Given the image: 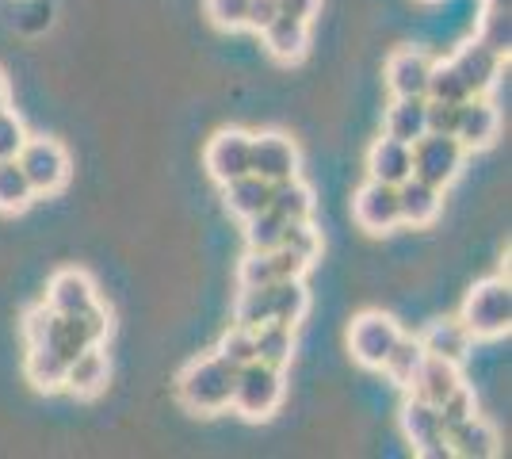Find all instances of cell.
Segmentation results:
<instances>
[{"label": "cell", "instance_id": "1", "mask_svg": "<svg viewBox=\"0 0 512 459\" xmlns=\"http://www.w3.org/2000/svg\"><path fill=\"white\" fill-rule=\"evenodd\" d=\"M234 375L237 368L230 360H222L218 352L192 360L180 379H176V394L192 414H222L234 398Z\"/></svg>", "mask_w": 512, "mask_h": 459}, {"label": "cell", "instance_id": "2", "mask_svg": "<svg viewBox=\"0 0 512 459\" xmlns=\"http://www.w3.org/2000/svg\"><path fill=\"white\" fill-rule=\"evenodd\" d=\"M459 322L467 326L470 337L478 341H493V337H505L512 326V291L509 280L490 276V280H478L463 299L459 310Z\"/></svg>", "mask_w": 512, "mask_h": 459}, {"label": "cell", "instance_id": "3", "mask_svg": "<svg viewBox=\"0 0 512 459\" xmlns=\"http://www.w3.org/2000/svg\"><path fill=\"white\" fill-rule=\"evenodd\" d=\"M283 391H287L283 368L264 364V360H249L234 375V398H230V406L241 417H249V421H264V417H272L279 410Z\"/></svg>", "mask_w": 512, "mask_h": 459}, {"label": "cell", "instance_id": "4", "mask_svg": "<svg viewBox=\"0 0 512 459\" xmlns=\"http://www.w3.org/2000/svg\"><path fill=\"white\" fill-rule=\"evenodd\" d=\"M27 184L35 188V196H54L69 184V153H65L62 142L54 138H31L23 142V150L16 153Z\"/></svg>", "mask_w": 512, "mask_h": 459}, {"label": "cell", "instance_id": "5", "mask_svg": "<svg viewBox=\"0 0 512 459\" xmlns=\"http://www.w3.org/2000/svg\"><path fill=\"white\" fill-rule=\"evenodd\" d=\"M398 337H402V329L398 322L383 314V310H367L360 314L352 329H348V349H352V360L367 368V372H379L383 368V360L390 356V349L398 345Z\"/></svg>", "mask_w": 512, "mask_h": 459}, {"label": "cell", "instance_id": "6", "mask_svg": "<svg viewBox=\"0 0 512 459\" xmlns=\"http://www.w3.org/2000/svg\"><path fill=\"white\" fill-rule=\"evenodd\" d=\"M413 176L425 180L432 188H448L451 180L463 169V146L455 134H421L413 146Z\"/></svg>", "mask_w": 512, "mask_h": 459}, {"label": "cell", "instance_id": "7", "mask_svg": "<svg viewBox=\"0 0 512 459\" xmlns=\"http://www.w3.org/2000/svg\"><path fill=\"white\" fill-rule=\"evenodd\" d=\"M249 173H256L268 184L299 176V150H295V142L276 131L253 134V142H249Z\"/></svg>", "mask_w": 512, "mask_h": 459}, {"label": "cell", "instance_id": "8", "mask_svg": "<svg viewBox=\"0 0 512 459\" xmlns=\"http://www.w3.org/2000/svg\"><path fill=\"white\" fill-rule=\"evenodd\" d=\"M352 215H356V222H360L367 234H390L394 226H402L398 188L367 176V184H363L360 192H356V199H352Z\"/></svg>", "mask_w": 512, "mask_h": 459}, {"label": "cell", "instance_id": "9", "mask_svg": "<svg viewBox=\"0 0 512 459\" xmlns=\"http://www.w3.org/2000/svg\"><path fill=\"white\" fill-rule=\"evenodd\" d=\"M402 433L413 444V452L425 459H444L448 456V437H444V425L432 402H421L409 394V402L402 406Z\"/></svg>", "mask_w": 512, "mask_h": 459}, {"label": "cell", "instance_id": "10", "mask_svg": "<svg viewBox=\"0 0 512 459\" xmlns=\"http://www.w3.org/2000/svg\"><path fill=\"white\" fill-rule=\"evenodd\" d=\"M451 66H455V73L463 77V85H467L470 96H486V92L497 85V77H501L505 54H497L493 46H486L482 39H478V43L463 46V50L451 58Z\"/></svg>", "mask_w": 512, "mask_h": 459}, {"label": "cell", "instance_id": "11", "mask_svg": "<svg viewBox=\"0 0 512 459\" xmlns=\"http://www.w3.org/2000/svg\"><path fill=\"white\" fill-rule=\"evenodd\" d=\"M249 142L253 134L245 131H218L207 146V173L218 180V184H230L237 176L249 173Z\"/></svg>", "mask_w": 512, "mask_h": 459}, {"label": "cell", "instance_id": "12", "mask_svg": "<svg viewBox=\"0 0 512 459\" xmlns=\"http://www.w3.org/2000/svg\"><path fill=\"white\" fill-rule=\"evenodd\" d=\"M46 306L58 310V314H85L92 306H100L96 284L88 280V272H81V268H62L46 284Z\"/></svg>", "mask_w": 512, "mask_h": 459}, {"label": "cell", "instance_id": "13", "mask_svg": "<svg viewBox=\"0 0 512 459\" xmlns=\"http://www.w3.org/2000/svg\"><path fill=\"white\" fill-rule=\"evenodd\" d=\"M501 127V115L486 96H470L459 104V123H455V138L463 150H486Z\"/></svg>", "mask_w": 512, "mask_h": 459}, {"label": "cell", "instance_id": "14", "mask_svg": "<svg viewBox=\"0 0 512 459\" xmlns=\"http://www.w3.org/2000/svg\"><path fill=\"white\" fill-rule=\"evenodd\" d=\"M111 379V364H107L104 345H88L85 352H77L69 364H65V391L77 394V398H96Z\"/></svg>", "mask_w": 512, "mask_h": 459}, {"label": "cell", "instance_id": "15", "mask_svg": "<svg viewBox=\"0 0 512 459\" xmlns=\"http://www.w3.org/2000/svg\"><path fill=\"white\" fill-rule=\"evenodd\" d=\"M444 437H448V456H459V459H490L501 452L497 429L478 414H470L467 421L451 425Z\"/></svg>", "mask_w": 512, "mask_h": 459}, {"label": "cell", "instance_id": "16", "mask_svg": "<svg viewBox=\"0 0 512 459\" xmlns=\"http://www.w3.org/2000/svg\"><path fill=\"white\" fill-rule=\"evenodd\" d=\"M432 58L421 50H394L386 62V85L394 96H425Z\"/></svg>", "mask_w": 512, "mask_h": 459}, {"label": "cell", "instance_id": "17", "mask_svg": "<svg viewBox=\"0 0 512 459\" xmlns=\"http://www.w3.org/2000/svg\"><path fill=\"white\" fill-rule=\"evenodd\" d=\"M463 383V375H459V364H451V360H440V356H428L421 360V368L413 375V383H409V394L413 398H421V402H432V406H440L444 398H448L455 387Z\"/></svg>", "mask_w": 512, "mask_h": 459}, {"label": "cell", "instance_id": "18", "mask_svg": "<svg viewBox=\"0 0 512 459\" xmlns=\"http://www.w3.org/2000/svg\"><path fill=\"white\" fill-rule=\"evenodd\" d=\"M367 176L371 180H383V184H402L406 176H413V153H409L406 142L383 134L371 150H367Z\"/></svg>", "mask_w": 512, "mask_h": 459}, {"label": "cell", "instance_id": "19", "mask_svg": "<svg viewBox=\"0 0 512 459\" xmlns=\"http://www.w3.org/2000/svg\"><path fill=\"white\" fill-rule=\"evenodd\" d=\"M417 341H421V349L428 356H440V360H451V364H463L470 345H474V337H470L467 326L459 318H436V322H428V329Z\"/></svg>", "mask_w": 512, "mask_h": 459}, {"label": "cell", "instance_id": "20", "mask_svg": "<svg viewBox=\"0 0 512 459\" xmlns=\"http://www.w3.org/2000/svg\"><path fill=\"white\" fill-rule=\"evenodd\" d=\"M440 207H444V188H432L417 176H406L398 184V211H402V222H409V226L436 222Z\"/></svg>", "mask_w": 512, "mask_h": 459}, {"label": "cell", "instance_id": "21", "mask_svg": "<svg viewBox=\"0 0 512 459\" xmlns=\"http://www.w3.org/2000/svg\"><path fill=\"white\" fill-rule=\"evenodd\" d=\"M260 35H264V46H268L272 58L299 62L302 54H306V46H310V23L295 20V16H276Z\"/></svg>", "mask_w": 512, "mask_h": 459}, {"label": "cell", "instance_id": "22", "mask_svg": "<svg viewBox=\"0 0 512 459\" xmlns=\"http://www.w3.org/2000/svg\"><path fill=\"white\" fill-rule=\"evenodd\" d=\"M222 199H226V211L245 222L272 203V184L260 180L256 173H245L237 176V180H230V184H222Z\"/></svg>", "mask_w": 512, "mask_h": 459}, {"label": "cell", "instance_id": "23", "mask_svg": "<svg viewBox=\"0 0 512 459\" xmlns=\"http://www.w3.org/2000/svg\"><path fill=\"white\" fill-rule=\"evenodd\" d=\"M386 134L413 146L425 134V96H394L386 111Z\"/></svg>", "mask_w": 512, "mask_h": 459}, {"label": "cell", "instance_id": "24", "mask_svg": "<svg viewBox=\"0 0 512 459\" xmlns=\"http://www.w3.org/2000/svg\"><path fill=\"white\" fill-rule=\"evenodd\" d=\"M253 341H256V360H264V364L287 368L291 356H295V326L264 322V326L253 329Z\"/></svg>", "mask_w": 512, "mask_h": 459}, {"label": "cell", "instance_id": "25", "mask_svg": "<svg viewBox=\"0 0 512 459\" xmlns=\"http://www.w3.org/2000/svg\"><path fill=\"white\" fill-rule=\"evenodd\" d=\"M65 356H58L54 349H46V345H31L27 349V364H23V372L27 379L35 383V391H62L65 383Z\"/></svg>", "mask_w": 512, "mask_h": 459}, {"label": "cell", "instance_id": "26", "mask_svg": "<svg viewBox=\"0 0 512 459\" xmlns=\"http://www.w3.org/2000/svg\"><path fill=\"white\" fill-rule=\"evenodd\" d=\"M421 360H425L421 341L402 333V337H398V345L390 349V356L383 360V368H379V372H386V379H390L394 387L409 391V383H413V375H417V368H421Z\"/></svg>", "mask_w": 512, "mask_h": 459}, {"label": "cell", "instance_id": "27", "mask_svg": "<svg viewBox=\"0 0 512 459\" xmlns=\"http://www.w3.org/2000/svg\"><path fill=\"white\" fill-rule=\"evenodd\" d=\"M268 207H276L287 222L314 219V192L302 184L299 176H291V180L272 184V203H268Z\"/></svg>", "mask_w": 512, "mask_h": 459}, {"label": "cell", "instance_id": "28", "mask_svg": "<svg viewBox=\"0 0 512 459\" xmlns=\"http://www.w3.org/2000/svg\"><path fill=\"white\" fill-rule=\"evenodd\" d=\"M310 310V295L302 280H276L272 284V322H283V326H299Z\"/></svg>", "mask_w": 512, "mask_h": 459}, {"label": "cell", "instance_id": "29", "mask_svg": "<svg viewBox=\"0 0 512 459\" xmlns=\"http://www.w3.org/2000/svg\"><path fill=\"white\" fill-rule=\"evenodd\" d=\"M31 199H35V188L27 184L20 161L16 157L12 161H0V211L4 215H20V211L31 207Z\"/></svg>", "mask_w": 512, "mask_h": 459}, {"label": "cell", "instance_id": "30", "mask_svg": "<svg viewBox=\"0 0 512 459\" xmlns=\"http://www.w3.org/2000/svg\"><path fill=\"white\" fill-rule=\"evenodd\" d=\"M283 230H287V219L279 215L276 207H264V211H256L253 219H245V241L256 253L276 249L279 241H283Z\"/></svg>", "mask_w": 512, "mask_h": 459}, {"label": "cell", "instance_id": "31", "mask_svg": "<svg viewBox=\"0 0 512 459\" xmlns=\"http://www.w3.org/2000/svg\"><path fill=\"white\" fill-rule=\"evenodd\" d=\"M237 326L256 329L264 322H272V284L268 287H241L237 291Z\"/></svg>", "mask_w": 512, "mask_h": 459}, {"label": "cell", "instance_id": "32", "mask_svg": "<svg viewBox=\"0 0 512 459\" xmlns=\"http://www.w3.org/2000/svg\"><path fill=\"white\" fill-rule=\"evenodd\" d=\"M425 100H444V104H463V100H470L467 85H463V77L455 73V66H451V62H440V66L432 62Z\"/></svg>", "mask_w": 512, "mask_h": 459}, {"label": "cell", "instance_id": "33", "mask_svg": "<svg viewBox=\"0 0 512 459\" xmlns=\"http://www.w3.org/2000/svg\"><path fill=\"white\" fill-rule=\"evenodd\" d=\"M276 284V264H272V249L268 253H256L249 249L241 257V268H237V287H268Z\"/></svg>", "mask_w": 512, "mask_h": 459}, {"label": "cell", "instance_id": "34", "mask_svg": "<svg viewBox=\"0 0 512 459\" xmlns=\"http://www.w3.org/2000/svg\"><path fill=\"white\" fill-rule=\"evenodd\" d=\"M279 245H287V249H295L299 257L314 264V257L321 253V234L318 226L310 219H299V222H287V230H283V241Z\"/></svg>", "mask_w": 512, "mask_h": 459}, {"label": "cell", "instance_id": "35", "mask_svg": "<svg viewBox=\"0 0 512 459\" xmlns=\"http://www.w3.org/2000/svg\"><path fill=\"white\" fill-rule=\"evenodd\" d=\"M218 356H222V360H230L234 368H241V364L256 360L253 329H245V326L226 329V333H222V341H218Z\"/></svg>", "mask_w": 512, "mask_h": 459}, {"label": "cell", "instance_id": "36", "mask_svg": "<svg viewBox=\"0 0 512 459\" xmlns=\"http://www.w3.org/2000/svg\"><path fill=\"white\" fill-rule=\"evenodd\" d=\"M436 414H440V425H444V433H448L451 425H459V421H467L470 414H478V406H474V394H470L467 383H459L455 391L436 406Z\"/></svg>", "mask_w": 512, "mask_h": 459}, {"label": "cell", "instance_id": "37", "mask_svg": "<svg viewBox=\"0 0 512 459\" xmlns=\"http://www.w3.org/2000/svg\"><path fill=\"white\" fill-rule=\"evenodd\" d=\"M23 142H27V127H23V119L4 108L0 111V161H12V157L23 150Z\"/></svg>", "mask_w": 512, "mask_h": 459}, {"label": "cell", "instance_id": "38", "mask_svg": "<svg viewBox=\"0 0 512 459\" xmlns=\"http://www.w3.org/2000/svg\"><path fill=\"white\" fill-rule=\"evenodd\" d=\"M245 12H249V0H207V16L222 31L245 27Z\"/></svg>", "mask_w": 512, "mask_h": 459}, {"label": "cell", "instance_id": "39", "mask_svg": "<svg viewBox=\"0 0 512 459\" xmlns=\"http://www.w3.org/2000/svg\"><path fill=\"white\" fill-rule=\"evenodd\" d=\"M455 123H459V104L425 100V134H455Z\"/></svg>", "mask_w": 512, "mask_h": 459}, {"label": "cell", "instance_id": "40", "mask_svg": "<svg viewBox=\"0 0 512 459\" xmlns=\"http://www.w3.org/2000/svg\"><path fill=\"white\" fill-rule=\"evenodd\" d=\"M482 43L493 46L497 54H505V58H509V12L486 8V20H482Z\"/></svg>", "mask_w": 512, "mask_h": 459}, {"label": "cell", "instance_id": "41", "mask_svg": "<svg viewBox=\"0 0 512 459\" xmlns=\"http://www.w3.org/2000/svg\"><path fill=\"white\" fill-rule=\"evenodd\" d=\"M272 264H276V280H302L306 268H310V261L299 257L295 249H287V245H276V249H272Z\"/></svg>", "mask_w": 512, "mask_h": 459}, {"label": "cell", "instance_id": "42", "mask_svg": "<svg viewBox=\"0 0 512 459\" xmlns=\"http://www.w3.org/2000/svg\"><path fill=\"white\" fill-rule=\"evenodd\" d=\"M279 16L276 0H249V12H245V27H253L256 35Z\"/></svg>", "mask_w": 512, "mask_h": 459}, {"label": "cell", "instance_id": "43", "mask_svg": "<svg viewBox=\"0 0 512 459\" xmlns=\"http://www.w3.org/2000/svg\"><path fill=\"white\" fill-rule=\"evenodd\" d=\"M318 4L321 0H276L279 16H295V20H306V23L318 12Z\"/></svg>", "mask_w": 512, "mask_h": 459}, {"label": "cell", "instance_id": "44", "mask_svg": "<svg viewBox=\"0 0 512 459\" xmlns=\"http://www.w3.org/2000/svg\"><path fill=\"white\" fill-rule=\"evenodd\" d=\"M8 108V81H4V73H0V111Z\"/></svg>", "mask_w": 512, "mask_h": 459}, {"label": "cell", "instance_id": "45", "mask_svg": "<svg viewBox=\"0 0 512 459\" xmlns=\"http://www.w3.org/2000/svg\"><path fill=\"white\" fill-rule=\"evenodd\" d=\"M486 8H497V12H509V0H486Z\"/></svg>", "mask_w": 512, "mask_h": 459}]
</instances>
